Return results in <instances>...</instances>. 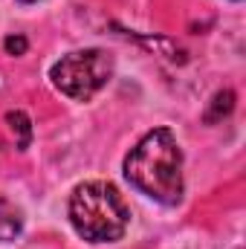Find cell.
Instances as JSON below:
<instances>
[{
	"label": "cell",
	"mask_w": 246,
	"mask_h": 249,
	"mask_svg": "<svg viewBox=\"0 0 246 249\" xmlns=\"http://www.w3.org/2000/svg\"><path fill=\"white\" fill-rule=\"evenodd\" d=\"M124 180L159 206H180L185 194L183 148L171 127L148 130L124 157Z\"/></svg>",
	"instance_id": "cell-1"
},
{
	"label": "cell",
	"mask_w": 246,
	"mask_h": 249,
	"mask_svg": "<svg viewBox=\"0 0 246 249\" xmlns=\"http://www.w3.org/2000/svg\"><path fill=\"white\" fill-rule=\"evenodd\" d=\"M67 217L78 238L90 244L122 241L130 226V206L124 203L119 188L105 180H90L72 188L67 203Z\"/></svg>",
	"instance_id": "cell-2"
},
{
	"label": "cell",
	"mask_w": 246,
	"mask_h": 249,
	"mask_svg": "<svg viewBox=\"0 0 246 249\" xmlns=\"http://www.w3.org/2000/svg\"><path fill=\"white\" fill-rule=\"evenodd\" d=\"M113 55L90 47V50H75L67 53L50 67V81L53 87L64 93L72 102H90L99 90H105L113 78Z\"/></svg>",
	"instance_id": "cell-3"
},
{
	"label": "cell",
	"mask_w": 246,
	"mask_h": 249,
	"mask_svg": "<svg viewBox=\"0 0 246 249\" xmlns=\"http://www.w3.org/2000/svg\"><path fill=\"white\" fill-rule=\"evenodd\" d=\"M20 232H23V212L12 200L0 197V244H12L15 238H20Z\"/></svg>",
	"instance_id": "cell-4"
},
{
	"label": "cell",
	"mask_w": 246,
	"mask_h": 249,
	"mask_svg": "<svg viewBox=\"0 0 246 249\" xmlns=\"http://www.w3.org/2000/svg\"><path fill=\"white\" fill-rule=\"evenodd\" d=\"M6 122H9L12 133H18V148L26 151L29 142H32V122H29V116L23 110H12V113H6Z\"/></svg>",
	"instance_id": "cell-5"
},
{
	"label": "cell",
	"mask_w": 246,
	"mask_h": 249,
	"mask_svg": "<svg viewBox=\"0 0 246 249\" xmlns=\"http://www.w3.org/2000/svg\"><path fill=\"white\" fill-rule=\"evenodd\" d=\"M232 107H235V93H232V90L214 93V99H211V105H209V110H206V122H220L223 116L232 113Z\"/></svg>",
	"instance_id": "cell-6"
},
{
	"label": "cell",
	"mask_w": 246,
	"mask_h": 249,
	"mask_svg": "<svg viewBox=\"0 0 246 249\" xmlns=\"http://www.w3.org/2000/svg\"><path fill=\"white\" fill-rule=\"evenodd\" d=\"M3 50L9 53V55H26V50H29V41L23 38V35H9L6 41H3Z\"/></svg>",
	"instance_id": "cell-7"
},
{
	"label": "cell",
	"mask_w": 246,
	"mask_h": 249,
	"mask_svg": "<svg viewBox=\"0 0 246 249\" xmlns=\"http://www.w3.org/2000/svg\"><path fill=\"white\" fill-rule=\"evenodd\" d=\"M18 3H38V0H18Z\"/></svg>",
	"instance_id": "cell-8"
},
{
	"label": "cell",
	"mask_w": 246,
	"mask_h": 249,
	"mask_svg": "<svg viewBox=\"0 0 246 249\" xmlns=\"http://www.w3.org/2000/svg\"><path fill=\"white\" fill-rule=\"evenodd\" d=\"M235 3H238V0H235Z\"/></svg>",
	"instance_id": "cell-9"
}]
</instances>
